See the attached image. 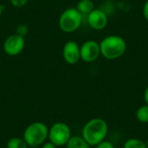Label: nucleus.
<instances>
[{
  "instance_id": "obj_12",
  "label": "nucleus",
  "mask_w": 148,
  "mask_h": 148,
  "mask_svg": "<svg viewBox=\"0 0 148 148\" xmlns=\"http://www.w3.org/2000/svg\"><path fill=\"white\" fill-rule=\"evenodd\" d=\"M135 117L137 121L140 123L143 124H147L148 123V105L145 104L143 106H140L136 113H135Z\"/></svg>"
},
{
  "instance_id": "obj_22",
  "label": "nucleus",
  "mask_w": 148,
  "mask_h": 148,
  "mask_svg": "<svg viewBox=\"0 0 148 148\" xmlns=\"http://www.w3.org/2000/svg\"><path fill=\"white\" fill-rule=\"evenodd\" d=\"M146 145H147V147L148 148V139H147V140L146 141Z\"/></svg>"
},
{
  "instance_id": "obj_11",
  "label": "nucleus",
  "mask_w": 148,
  "mask_h": 148,
  "mask_svg": "<svg viewBox=\"0 0 148 148\" xmlns=\"http://www.w3.org/2000/svg\"><path fill=\"white\" fill-rule=\"evenodd\" d=\"M67 148H90V146L82 136H72L68 143L66 144Z\"/></svg>"
},
{
  "instance_id": "obj_21",
  "label": "nucleus",
  "mask_w": 148,
  "mask_h": 148,
  "mask_svg": "<svg viewBox=\"0 0 148 148\" xmlns=\"http://www.w3.org/2000/svg\"><path fill=\"white\" fill-rule=\"evenodd\" d=\"M3 9H4V8H3V6L0 4V16H2V13H3Z\"/></svg>"
},
{
  "instance_id": "obj_7",
  "label": "nucleus",
  "mask_w": 148,
  "mask_h": 148,
  "mask_svg": "<svg viewBox=\"0 0 148 148\" xmlns=\"http://www.w3.org/2000/svg\"><path fill=\"white\" fill-rule=\"evenodd\" d=\"M24 46H25L24 37L14 34L7 37V39L4 41L3 50L7 55L10 56H14L20 54L24 49Z\"/></svg>"
},
{
  "instance_id": "obj_20",
  "label": "nucleus",
  "mask_w": 148,
  "mask_h": 148,
  "mask_svg": "<svg viewBox=\"0 0 148 148\" xmlns=\"http://www.w3.org/2000/svg\"><path fill=\"white\" fill-rule=\"evenodd\" d=\"M143 98H144V101H145V103L148 105V86L146 88L145 91H144V94H143Z\"/></svg>"
},
{
  "instance_id": "obj_19",
  "label": "nucleus",
  "mask_w": 148,
  "mask_h": 148,
  "mask_svg": "<svg viewBox=\"0 0 148 148\" xmlns=\"http://www.w3.org/2000/svg\"><path fill=\"white\" fill-rule=\"evenodd\" d=\"M41 148H57V147L56 145H54L52 142L49 141V142H44L42 145V147Z\"/></svg>"
},
{
  "instance_id": "obj_18",
  "label": "nucleus",
  "mask_w": 148,
  "mask_h": 148,
  "mask_svg": "<svg viewBox=\"0 0 148 148\" xmlns=\"http://www.w3.org/2000/svg\"><path fill=\"white\" fill-rule=\"evenodd\" d=\"M142 14L146 21L148 23V0H146V2L143 4L142 7Z\"/></svg>"
},
{
  "instance_id": "obj_4",
  "label": "nucleus",
  "mask_w": 148,
  "mask_h": 148,
  "mask_svg": "<svg viewBox=\"0 0 148 148\" xmlns=\"http://www.w3.org/2000/svg\"><path fill=\"white\" fill-rule=\"evenodd\" d=\"M82 16L76 8H68L59 17V27L63 32H74L80 28L82 23Z\"/></svg>"
},
{
  "instance_id": "obj_9",
  "label": "nucleus",
  "mask_w": 148,
  "mask_h": 148,
  "mask_svg": "<svg viewBox=\"0 0 148 148\" xmlns=\"http://www.w3.org/2000/svg\"><path fill=\"white\" fill-rule=\"evenodd\" d=\"M62 56L64 61L70 65L76 64L81 60L80 47L75 41L67 42L62 49Z\"/></svg>"
},
{
  "instance_id": "obj_23",
  "label": "nucleus",
  "mask_w": 148,
  "mask_h": 148,
  "mask_svg": "<svg viewBox=\"0 0 148 148\" xmlns=\"http://www.w3.org/2000/svg\"><path fill=\"white\" fill-rule=\"evenodd\" d=\"M29 148H40L39 147H29Z\"/></svg>"
},
{
  "instance_id": "obj_14",
  "label": "nucleus",
  "mask_w": 148,
  "mask_h": 148,
  "mask_svg": "<svg viewBox=\"0 0 148 148\" xmlns=\"http://www.w3.org/2000/svg\"><path fill=\"white\" fill-rule=\"evenodd\" d=\"M28 147L29 146L23 138L14 137L10 139L7 142V148H28Z\"/></svg>"
},
{
  "instance_id": "obj_1",
  "label": "nucleus",
  "mask_w": 148,
  "mask_h": 148,
  "mask_svg": "<svg viewBox=\"0 0 148 148\" xmlns=\"http://www.w3.org/2000/svg\"><path fill=\"white\" fill-rule=\"evenodd\" d=\"M108 134V125L101 118H94L88 121L83 127L82 137L90 147H95L104 141Z\"/></svg>"
},
{
  "instance_id": "obj_6",
  "label": "nucleus",
  "mask_w": 148,
  "mask_h": 148,
  "mask_svg": "<svg viewBox=\"0 0 148 148\" xmlns=\"http://www.w3.org/2000/svg\"><path fill=\"white\" fill-rule=\"evenodd\" d=\"M81 60L85 62H93L101 56L100 44L95 40H88L80 47Z\"/></svg>"
},
{
  "instance_id": "obj_13",
  "label": "nucleus",
  "mask_w": 148,
  "mask_h": 148,
  "mask_svg": "<svg viewBox=\"0 0 148 148\" xmlns=\"http://www.w3.org/2000/svg\"><path fill=\"white\" fill-rule=\"evenodd\" d=\"M123 148H147L146 142L137 139V138H130L127 140L124 144H123Z\"/></svg>"
},
{
  "instance_id": "obj_17",
  "label": "nucleus",
  "mask_w": 148,
  "mask_h": 148,
  "mask_svg": "<svg viewBox=\"0 0 148 148\" xmlns=\"http://www.w3.org/2000/svg\"><path fill=\"white\" fill-rule=\"evenodd\" d=\"M10 3L16 7V8H22L23 7L29 0H10Z\"/></svg>"
},
{
  "instance_id": "obj_5",
  "label": "nucleus",
  "mask_w": 148,
  "mask_h": 148,
  "mask_svg": "<svg viewBox=\"0 0 148 148\" xmlns=\"http://www.w3.org/2000/svg\"><path fill=\"white\" fill-rule=\"evenodd\" d=\"M71 137V129L64 122H56L49 129L48 139L56 147L66 146Z\"/></svg>"
},
{
  "instance_id": "obj_16",
  "label": "nucleus",
  "mask_w": 148,
  "mask_h": 148,
  "mask_svg": "<svg viewBox=\"0 0 148 148\" xmlns=\"http://www.w3.org/2000/svg\"><path fill=\"white\" fill-rule=\"evenodd\" d=\"M95 148H115L114 145L113 144V142L111 141H108V140H104L102 142H101L100 144L96 145Z\"/></svg>"
},
{
  "instance_id": "obj_2",
  "label": "nucleus",
  "mask_w": 148,
  "mask_h": 148,
  "mask_svg": "<svg viewBox=\"0 0 148 148\" xmlns=\"http://www.w3.org/2000/svg\"><path fill=\"white\" fill-rule=\"evenodd\" d=\"M100 44L101 55L108 60H115L121 57L127 50V42L118 35H110L104 37Z\"/></svg>"
},
{
  "instance_id": "obj_8",
  "label": "nucleus",
  "mask_w": 148,
  "mask_h": 148,
  "mask_svg": "<svg viewBox=\"0 0 148 148\" xmlns=\"http://www.w3.org/2000/svg\"><path fill=\"white\" fill-rule=\"evenodd\" d=\"M87 17L89 26L95 30H101L105 29L108 23V15L101 9H94Z\"/></svg>"
},
{
  "instance_id": "obj_3",
  "label": "nucleus",
  "mask_w": 148,
  "mask_h": 148,
  "mask_svg": "<svg viewBox=\"0 0 148 148\" xmlns=\"http://www.w3.org/2000/svg\"><path fill=\"white\" fill-rule=\"evenodd\" d=\"M48 137L49 128L41 121L29 124L23 132V140L29 147H39L47 140Z\"/></svg>"
},
{
  "instance_id": "obj_15",
  "label": "nucleus",
  "mask_w": 148,
  "mask_h": 148,
  "mask_svg": "<svg viewBox=\"0 0 148 148\" xmlns=\"http://www.w3.org/2000/svg\"><path fill=\"white\" fill-rule=\"evenodd\" d=\"M29 29L28 27L25 24H20L16 27V34L19 35L23 37H24V36L28 33Z\"/></svg>"
},
{
  "instance_id": "obj_10",
  "label": "nucleus",
  "mask_w": 148,
  "mask_h": 148,
  "mask_svg": "<svg viewBox=\"0 0 148 148\" xmlns=\"http://www.w3.org/2000/svg\"><path fill=\"white\" fill-rule=\"evenodd\" d=\"M76 9L82 16H88L95 9V4L92 0H80Z\"/></svg>"
}]
</instances>
